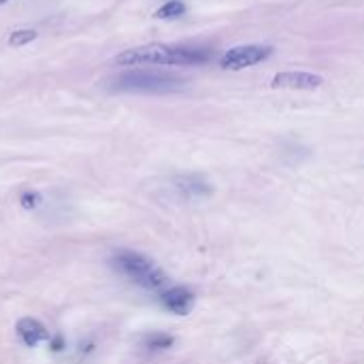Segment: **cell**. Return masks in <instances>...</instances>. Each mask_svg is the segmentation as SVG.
<instances>
[{
	"label": "cell",
	"mask_w": 364,
	"mask_h": 364,
	"mask_svg": "<svg viewBox=\"0 0 364 364\" xmlns=\"http://www.w3.org/2000/svg\"><path fill=\"white\" fill-rule=\"evenodd\" d=\"M38 34L34 30H15L11 36H9V45L11 47H21V45H28L30 41H34Z\"/></svg>",
	"instance_id": "cell-11"
},
{
	"label": "cell",
	"mask_w": 364,
	"mask_h": 364,
	"mask_svg": "<svg viewBox=\"0 0 364 364\" xmlns=\"http://www.w3.org/2000/svg\"><path fill=\"white\" fill-rule=\"evenodd\" d=\"M19 203H21V207H23L26 211H32V209L41 203V194H36V192H23Z\"/></svg>",
	"instance_id": "cell-12"
},
{
	"label": "cell",
	"mask_w": 364,
	"mask_h": 364,
	"mask_svg": "<svg viewBox=\"0 0 364 364\" xmlns=\"http://www.w3.org/2000/svg\"><path fill=\"white\" fill-rule=\"evenodd\" d=\"M4 2H9V0H0V4H4Z\"/></svg>",
	"instance_id": "cell-14"
},
{
	"label": "cell",
	"mask_w": 364,
	"mask_h": 364,
	"mask_svg": "<svg viewBox=\"0 0 364 364\" xmlns=\"http://www.w3.org/2000/svg\"><path fill=\"white\" fill-rule=\"evenodd\" d=\"M181 15H186V4L181 0H168L166 4H162L156 11V17L158 19H177Z\"/></svg>",
	"instance_id": "cell-9"
},
{
	"label": "cell",
	"mask_w": 364,
	"mask_h": 364,
	"mask_svg": "<svg viewBox=\"0 0 364 364\" xmlns=\"http://www.w3.org/2000/svg\"><path fill=\"white\" fill-rule=\"evenodd\" d=\"M215 51L200 45H173V43H151L134 49H126L115 58L119 66H203L211 62Z\"/></svg>",
	"instance_id": "cell-1"
},
{
	"label": "cell",
	"mask_w": 364,
	"mask_h": 364,
	"mask_svg": "<svg viewBox=\"0 0 364 364\" xmlns=\"http://www.w3.org/2000/svg\"><path fill=\"white\" fill-rule=\"evenodd\" d=\"M49 348H51L53 352H64V350H66V339H64L62 335H53V337L49 339Z\"/></svg>",
	"instance_id": "cell-13"
},
{
	"label": "cell",
	"mask_w": 364,
	"mask_h": 364,
	"mask_svg": "<svg viewBox=\"0 0 364 364\" xmlns=\"http://www.w3.org/2000/svg\"><path fill=\"white\" fill-rule=\"evenodd\" d=\"M111 262L117 269V273H122L124 277H128L130 282H134L136 286L145 290H160L168 282L166 273L139 252L122 250L113 256Z\"/></svg>",
	"instance_id": "cell-3"
},
{
	"label": "cell",
	"mask_w": 364,
	"mask_h": 364,
	"mask_svg": "<svg viewBox=\"0 0 364 364\" xmlns=\"http://www.w3.org/2000/svg\"><path fill=\"white\" fill-rule=\"evenodd\" d=\"M173 343H175V339L164 333H151L145 337V348H149V350H168Z\"/></svg>",
	"instance_id": "cell-10"
},
{
	"label": "cell",
	"mask_w": 364,
	"mask_h": 364,
	"mask_svg": "<svg viewBox=\"0 0 364 364\" xmlns=\"http://www.w3.org/2000/svg\"><path fill=\"white\" fill-rule=\"evenodd\" d=\"M173 188L183 198H207L211 194V186L200 175H177L173 179Z\"/></svg>",
	"instance_id": "cell-7"
},
{
	"label": "cell",
	"mask_w": 364,
	"mask_h": 364,
	"mask_svg": "<svg viewBox=\"0 0 364 364\" xmlns=\"http://www.w3.org/2000/svg\"><path fill=\"white\" fill-rule=\"evenodd\" d=\"M194 292L186 286H175V288H168L160 294V303L166 311L175 314V316H188L194 307Z\"/></svg>",
	"instance_id": "cell-5"
},
{
	"label": "cell",
	"mask_w": 364,
	"mask_h": 364,
	"mask_svg": "<svg viewBox=\"0 0 364 364\" xmlns=\"http://www.w3.org/2000/svg\"><path fill=\"white\" fill-rule=\"evenodd\" d=\"M15 331H17L19 339H21L28 348H36V346H41V343H45V341L51 339L49 333H47V328H45L38 320H34V318H21V320L17 322Z\"/></svg>",
	"instance_id": "cell-8"
},
{
	"label": "cell",
	"mask_w": 364,
	"mask_h": 364,
	"mask_svg": "<svg viewBox=\"0 0 364 364\" xmlns=\"http://www.w3.org/2000/svg\"><path fill=\"white\" fill-rule=\"evenodd\" d=\"M271 53H273V47L271 45H260V43L239 45V47L228 49L220 58V66L224 70H243L247 66H254L258 62H264Z\"/></svg>",
	"instance_id": "cell-4"
},
{
	"label": "cell",
	"mask_w": 364,
	"mask_h": 364,
	"mask_svg": "<svg viewBox=\"0 0 364 364\" xmlns=\"http://www.w3.org/2000/svg\"><path fill=\"white\" fill-rule=\"evenodd\" d=\"M324 83V77L305 73V70H290V73H279L273 77V87H290V90H316Z\"/></svg>",
	"instance_id": "cell-6"
},
{
	"label": "cell",
	"mask_w": 364,
	"mask_h": 364,
	"mask_svg": "<svg viewBox=\"0 0 364 364\" xmlns=\"http://www.w3.org/2000/svg\"><path fill=\"white\" fill-rule=\"evenodd\" d=\"M113 90L117 92H136V94H171L186 87V79L160 73V70H128L117 75L111 81Z\"/></svg>",
	"instance_id": "cell-2"
}]
</instances>
